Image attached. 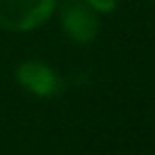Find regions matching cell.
<instances>
[{
	"label": "cell",
	"instance_id": "6da1fadb",
	"mask_svg": "<svg viewBox=\"0 0 155 155\" xmlns=\"http://www.w3.org/2000/svg\"><path fill=\"white\" fill-rule=\"evenodd\" d=\"M57 0H0V28L28 32L39 28L53 14Z\"/></svg>",
	"mask_w": 155,
	"mask_h": 155
},
{
	"label": "cell",
	"instance_id": "7a4b0ae2",
	"mask_svg": "<svg viewBox=\"0 0 155 155\" xmlns=\"http://www.w3.org/2000/svg\"><path fill=\"white\" fill-rule=\"evenodd\" d=\"M62 30L75 44H89L98 37V14L84 0H66L59 9Z\"/></svg>",
	"mask_w": 155,
	"mask_h": 155
},
{
	"label": "cell",
	"instance_id": "3957f363",
	"mask_svg": "<svg viewBox=\"0 0 155 155\" xmlns=\"http://www.w3.org/2000/svg\"><path fill=\"white\" fill-rule=\"evenodd\" d=\"M16 80L25 91L34 94L39 98H50L57 96L62 91V78L55 73V68H50L46 62H37V59H30L23 62L16 68Z\"/></svg>",
	"mask_w": 155,
	"mask_h": 155
},
{
	"label": "cell",
	"instance_id": "277c9868",
	"mask_svg": "<svg viewBox=\"0 0 155 155\" xmlns=\"http://www.w3.org/2000/svg\"><path fill=\"white\" fill-rule=\"evenodd\" d=\"M91 9L96 12H103V14H110V12H114L116 7V0H84Z\"/></svg>",
	"mask_w": 155,
	"mask_h": 155
}]
</instances>
